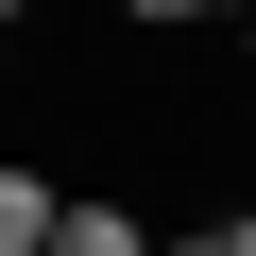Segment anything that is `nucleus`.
Instances as JSON below:
<instances>
[{
	"mask_svg": "<svg viewBox=\"0 0 256 256\" xmlns=\"http://www.w3.org/2000/svg\"><path fill=\"white\" fill-rule=\"evenodd\" d=\"M52 239H68V188L18 154V171H0V256H52Z\"/></svg>",
	"mask_w": 256,
	"mask_h": 256,
	"instance_id": "nucleus-1",
	"label": "nucleus"
},
{
	"mask_svg": "<svg viewBox=\"0 0 256 256\" xmlns=\"http://www.w3.org/2000/svg\"><path fill=\"white\" fill-rule=\"evenodd\" d=\"M52 256H171V239H154L137 205H68V239H52Z\"/></svg>",
	"mask_w": 256,
	"mask_h": 256,
	"instance_id": "nucleus-2",
	"label": "nucleus"
},
{
	"mask_svg": "<svg viewBox=\"0 0 256 256\" xmlns=\"http://www.w3.org/2000/svg\"><path fill=\"white\" fill-rule=\"evenodd\" d=\"M171 256H256V205H222V222H188Z\"/></svg>",
	"mask_w": 256,
	"mask_h": 256,
	"instance_id": "nucleus-3",
	"label": "nucleus"
},
{
	"mask_svg": "<svg viewBox=\"0 0 256 256\" xmlns=\"http://www.w3.org/2000/svg\"><path fill=\"white\" fill-rule=\"evenodd\" d=\"M120 18H137V34H188V18H222V0H120Z\"/></svg>",
	"mask_w": 256,
	"mask_h": 256,
	"instance_id": "nucleus-4",
	"label": "nucleus"
},
{
	"mask_svg": "<svg viewBox=\"0 0 256 256\" xmlns=\"http://www.w3.org/2000/svg\"><path fill=\"white\" fill-rule=\"evenodd\" d=\"M0 18H34V0H0Z\"/></svg>",
	"mask_w": 256,
	"mask_h": 256,
	"instance_id": "nucleus-5",
	"label": "nucleus"
}]
</instances>
